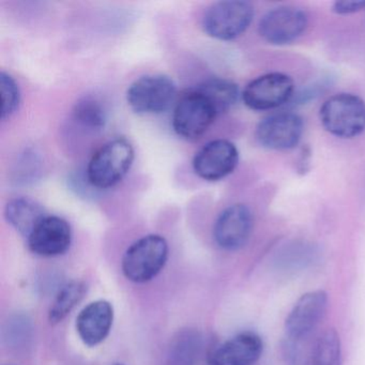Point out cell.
Here are the masks:
<instances>
[{
    "label": "cell",
    "mask_w": 365,
    "mask_h": 365,
    "mask_svg": "<svg viewBox=\"0 0 365 365\" xmlns=\"http://www.w3.org/2000/svg\"><path fill=\"white\" fill-rule=\"evenodd\" d=\"M73 119L86 129L102 130L106 125L108 115L106 108L93 98H83L73 108Z\"/></svg>",
    "instance_id": "21"
},
{
    "label": "cell",
    "mask_w": 365,
    "mask_h": 365,
    "mask_svg": "<svg viewBox=\"0 0 365 365\" xmlns=\"http://www.w3.org/2000/svg\"><path fill=\"white\" fill-rule=\"evenodd\" d=\"M202 348V339L194 331H185L175 339L170 347V365H195Z\"/></svg>",
    "instance_id": "19"
},
{
    "label": "cell",
    "mask_w": 365,
    "mask_h": 365,
    "mask_svg": "<svg viewBox=\"0 0 365 365\" xmlns=\"http://www.w3.org/2000/svg\"><path fill=\"white\" fill-rule=\"evenodd\" d=\"M27 242L36 255L43 257L63 255L71 245V226L63 217L46 215L29 235Z\"/></svg>",
    "instance_id": "11"
},
{
    "label": "cell",
    "mask_w": 365,
    "mask_h": 365,
    "mask_svg": "<svg viewBox=\"0 0 365 365\" xmlns=\"http://www.w3.org/2000/svg\"><path fill=\"white\" fill-rule=\"evenodd\" d=\"M341 348L339 333L334 329L324 331L313 346L311 365H341Z\"/></svg>",
    "instance_id": "20"
},
{
    "label": "cell",
    "mask_w": 365,
    "mask_h": 365,
    "mask_svg": "<svg viewBox=\"0 0 365 365\" xmlns=\"http://www.w3.org/2000/svg\"><path fill=\"white\" fill-rule=\"evenodd\" d=\"M113 365H125V364H120V363H116V364H113Z\"/></svg>",
    "instance_id": "24"
},
{
    "label": "cell",
    "mask_w": 365,
    "mask_h": 365,
    "mask_svg": "<svg viewBox=\"0 0 365 365\" xmlns=\"http://www.w3.org/2000/svg\"><path fill=\"white\" fill-rule=\"evenodd\" d=\"M365 9V0H344L333 5V11L337 14H349Z\"/></svg>",
    "instance_id": "23"
},
{
    "label": "cell",
    "mask_w": 365,
    "mask_h": 365,
    "mask_svg": "<svg viewBox=\"0 0 365 365\" xmlns=\"http://www.w3.org/2000/svg\"><path fill=\"white\" fill-rule=\"evenodd\" d=\"M320 121L332 135L356 138L365 130V102L351 93L333 96L320 108Z\"/></svg>",
    "instance_id": "3"
},
{
    "label": "cell",
    "mask_w": 365,
    "mask_h": 365,
    "mask_svg": "<svg viewBox=\"0 0 365 365\" xmlns=\"http://www.w3.org/2000/svg\"><path fill=\"white\" fill-rule=\"evenodd\" d=\"M294 89V81L286 74H264L245 87L242 99L251 110H273L289 101Z\"/></svg>",
    "instance_id": "7"
},
{
    "label": "cell",
    "mask_w": 365,
    "mask_h": 365,
    "mask_svg": "<svg viewBox=\"0 0 365 365\" xmlns=\"http://www.w3.org/2000/svg\"><path fill=\"white\" fill-rule=\"evenodd\" d=\"M46 215L41 205L27 197L10 200L5 209L8 223L26 238Z\"/></svg>",
    "instance_id": "16"
},
{
    "label": "cell",
    "mask_w": 365,
    "mask_h": 365,
    "mask_svg": "<svg viewBox=\"0 0 365 365\" xmlns=\"http://www.w3.org/2000/svg\"><path fill=\"white\" fill-rule=\"evenodd\" d=\"M114 307L106 300H97L87 304L76 317V331L83 343L96 347L103 343L112 330Z\"/></svg>",
    "instance_id": "14"
},
{
    "label": "cell",
    "mask_w": 365,
    "mask_h": 365,
    "mask_svg": "<svg viewBox=\"0 0 365 365\" xmlns=\"http://www.w3.org/2000/svg\"><path fill=\"white\" fill-rule=\"evenodd\" d=\"M262 339L255 333H239L213 349L209 365H254L262 356Z\"/></svg>",
    "instance_id": "15"
},
{
    "label": "cell",
    "mask_w": 365,
    "mask_h": 365,
    "mask_svg": "<svg viewBox=\"0 0 365 365\" xmlns=\"http://www.w3.org/2000/svg\"><path fill=\"white\" fill-rule=\"evenodd\" d=\"M87 292V285L82 281H72L66 284L55 298L50 312L48 320L51 324H56L63 322L69 314L78 307L84 299Z\"/></svg>",
    "instance_id": "18"
},
{
    "label": "cell",
    "mask_w": 365,
    "mask_h": 365,
    "mask_svg": "<svg viewBox=\"0 0 365 365\" xmlns=\"http://www.w3.org/2000/svg\"><path fill=\"white\" fill-rule=\"evenodd\" d=\"M217 117L212 104L197 89H194L177 102L173 128L185 140H197L206 133Z\"/></svg>",
    "instance_id": "6"
},
{
    "label": "cell",
    "mask_w": 365,
    "mask_h": 365,
    "mask_svg": "<svg viewBox=\"0 0 365 365\" xmlns=\"http://www.w3.org/2000/svg\"><path fill=\"white\" fill-rule=\"evenodd\" d=\"M307 26L304 12L292 7H279L271 10L259 23L260 37L271 44L292 43L298 39Z\"/></svg>",
    "instance_id": "10"
},
{
    "label": "cell",
    "mask_w": 365,
    "mask_h": 365,
    "mask_svg": "<svg viewBox=\"0 0 365 365\" xmlns=\"http://www.w3.org/2000/svg\"><path fill=\"white\" fill-rule=\"evenodd\" d=\"M0 93H1V119L11 116L20 104L21 93L14 78L6 72L0 73Z\"/></svg>",
    "instance_id": "22"
},
{
    "label": "cell",
    "mask_w": 365,
    "mask_h": 365,
    "mask_svg": "<svg viewBox=\"0 0 365 365\" xmlns=\"http://www.w3.org/2000/svg\"><path fill=\"white\" fill-rule=\"evenodd\" d=\"M251 4L240 0H226L213 4L202 19L205 33L223 41L236 39L242 35L253 20Z\"/></svg>",
    "instance_id": "4"
},
{
    "label": "cell",
    "mask_w": 365,
    "mask_h": 365,
    "mask_svg": "<svg viewBox=\"0 0 365 365\" xmlns=\"http://www.w3.org/2000/svg\"><path fill=\"white\" fill-rule=\"evenodd\" d=\"M253 228V217L245 205L226 208L215 221L213 237L215 242L226 251L241 249L249 240Z\"/></svg>",
    "instance_id": "12"
},
{
    "label": "cell",
    "mask_w": 365,
    "mask_h": 365,
    "mask_svg": "<svg viewBox=\"0 0 365 365\" xmlns=\"http://www.w3.org/2000/svg\"><path fill=\"white\" fill-rule=\"evenodd\" d=\"M303 123L292 113H279L264 118L256 129V138L264 148L288 150L300 142Z\"/></svg>",
    "instance_id": "9"
},
{
    "label": "cell",
    "mask_w": 365,
    "mask_h": 365,
    "mask_svg": "<svg viewBox=\"0 0 365 365\" xmlns=\"http://www.w3.org/2000/svg\"><path fill=\"white\" fill-rule=\"evenodd\" d=\"M195 89L212 104L217 116L228 112L236 104L239 97L237 85L225 78H209Z\"/></svg>",
    "instance_id": "17"
},
{
    "label": "cell",
    "mask_w": 365,
    "mask_h": 365,
    "mask_svg": "<svg viewBox=\"0 0 365 365\" xmlns=\"http://www.w3.org/2000/svg\"><path fill=\"white\" fill-rule=\"evenodd\" d=\"M327 305L328 294L324 290L303 294L286 318V332L289 339L292 341L307 339L326 313Z\"/></svg>",
    "instance_id": "13"
},
{
    "label": "cell",
    "mask_w": 365,
    "mask_h": 365,
    "mask_svg": "<svg viewBox=\"0 0 365 365\" xmlns=\"http://www.w3.org/2000/svg\"><path fill=\"white\" fill-rule=\"evenodd\" d=\"M239 153L230 140H215L205 145L193 159L194 172L207 181H217L234 172Z\"/></svg>",
    "instance_id": "8"
},
{
    "label": "cell",
    "mask_w": 365,
    "mask_h": 365,
    "mask_svg": "<svg viewBox=\"0 0 365 365\" xmlns=\"http://www.w3.org/2000/svg\"><path fill=\"white\" fill-rule=\"evenodd\" d=\"M177 87L174 81L163 74L142 76L127 91L130 108L138 114H161L176 101Z\"/></svg>",
    "instance_id": "5"
},
{
    "label": "cell",
    "mask_w": 365,
    "mask_h": 365,
    "mask_svg": "<svg viewBox=\"0 0 365 365\" xmlns=\"http://www.w3.org/2000/svg\"><path fill=\"white\" fill-rule=\"evenodd\" d=\"M168 259V245L160 235H148L125 251L121 262L123 274L134 283H147L155 279Z\"/></svg>",
    "instance_id": "2"
},
{
    "label": "cell",
    "mask_w": 365,
    "mask_h": 365,
    "mask_svg": "<svg viewBox=\"0 0 365 365\" xmlns=\"http://www.w3.org/2000/svg\"><path fill=\"white\" fill-rule=\"evenodd\" d=\"M134 161V148L125 138H115L101 147L87 166V180L97 189H108L123 180Z\"/></svg>",
    "instance_id": "1"
}]
</instances>
